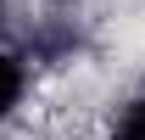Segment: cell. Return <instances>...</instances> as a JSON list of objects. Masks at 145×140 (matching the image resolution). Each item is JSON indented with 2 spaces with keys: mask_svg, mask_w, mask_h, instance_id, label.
I'll return each instance as SVG.
<instances>
[{
  "mask_svg": "<svg viewBox=\"0 0 145 140\" xmlns=\"http://www.w3.org/2000/svg\"><path fill=\"white\" fill-rule=\"evenodd\" d=\"M22 84H28V73H22V62L0 51V118H11V106L22 101Z\"/></svg>",
  "mask_w": 145,
  "mask_h": 140,
  "instance_id": "6da1fadb",
  "label": "cell"
},
{
  "mask_svg": "<svg viewBox=\"0 0 145 140\" xmlns=\"http://www.w3.org/2000/svg\"><path fill=\"white\" fill-rule=\"evenodd\" d=\"M112 140H145V95L123 106V118H117V129H112Z\"/></svg>",
  "mask_w": 145,
  "mask_h": 140,
  "instance_id": "7a4b0ae2",
  "label": "cell"
}]
</instances>
